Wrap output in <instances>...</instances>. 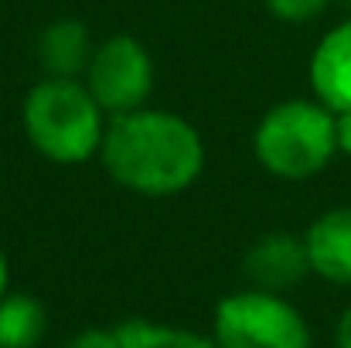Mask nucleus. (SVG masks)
Listing matches in <instances>:
<instances>
[{
  "instance_id": "nucleus-1",
  "label": "nucleus",
  "mask_w": 351,
  "mask_h": 348,
  "mask_svg": "<svg viewBox=\"0 0 351 348\" xmlns=\"http://www.w3.org/2000/svg\"><path fill=\"white\" fill-rule=\"evenodd\" d=\"M205 140L198 126L181 113L140 106L110 116L99 147L103 171L123 192L140 198L184 195L205 171Z\"/></svg>"
},
{
  "instance_id": "nucleus-2",
  "label": "nucleus",
  "mask_w": 351,
  "mask_h": 348,
  "mask_svg": "<svg viewBox=\"0 0 351 348\" xmlns=\"http://www.w3.org/2000/svg\"><path fill=\"white\" fill-rule=\"evenodd\" d=\"M110 116L82 79L41 76L21 103V130L27 143L51 164L75 167L99 157Z\"/></svg>"
},
{
  "instance_id": "nucleus-3",
  "label": "nucleus",
  "mask_w": 351,
  "mask_h": 348,
  "mask_svg": "<svg viewBox=\"0 0 351 348\" xmlns=\"http://www.w3.org/2000/svg\"><path fill=\"white\" fill-rule=\"evenodd\" d=\"M259 167L280 181H307L338 157L335 113L321 100H283L259 116L252 133Z\"/></svg>"
},
{
  "instance_id": "nucleus-4",
  "label": "nucleus",
  "mask_w": 351,
  "mask_h": 348,
  "mask_svg": "<svg viewBox=\"0 0 351 348\" xmlns=\"http://www.w3.org/2000/svg\"><path fill=\"white\" fill-rule=\"evenodd\" d=\"M219 348H314V332L304 311L283 294L235 290L212 311V332Z\"/></svg>"
},
{
  "instance_id": "nucleus-5",
  "label": "nucleus",
  "mask_w": 351,
  "mask_h": 348,
  "mask_svg": "<svg viewBox=\"0 0 351 348\" xmlns=\"http://www.w3.org/2000/svg\"><path fill=\"white\" fill-rule=\"evenodd\" d=\"M154 79H157L154 58L147 45L133 34H113L99 41L82 76L86 89L96 96L106 116H123L147 106L154 93Z\"/></svg>"
},
{
  "instance_id": "nucleus-6",
  "label": "nucleus",
  "mask_w": 351,
  "mask_h": 348,
  "mask_svg": "<svg viewBox=\"0 0 351 348\" xmlns=\"http://www.w3.org/2000/svg\"><path fill=\"white\" fill-rule=\"evenodd\" d=\"M245 280L256 290H269V294H287L297 283H304L311 277V259H307V246L304 235L293 232H266L259 235L242 259Z\"/></svg>"
},
{
  "instance_id": "nucleus-7",
  "label": "nucleus",
  "mask_w": 351,
  "mask_h": 348,
  "mask_svg": "<svg viewBox=\"0 0 351 348\" xmlns=\"http://www.w3.org/2000/svg\"><path fill=\"white\" fill-rule=\"evenodd\" d=\"M307 79L314 100H321L331 113L351 110V14L314 45Z\"/></svg>"
},
{
  "instance_id": "nucleus-8",
  "label": "nucleus",
  "mask_w": 351,
  "mask_h": 348,
  "mask_svg": "<svg viewBox=\"0 0 351 348\" xmlns=\"http://www.w3.org/2000/svg\"><path fill=\"white\" fill-rule=\"evenodd\" d=\"M304 246L314 277L335 287H351V205L321 212L304 232Z\"/></svg>"
},
{
  "instance_id": "nucleus-9",
  "label": "nucleus",
  "mask_w": 351,
  "mask_h": 348,
  "mask_svg": "<svg viewBox=\"0 0 351 348\" xmlns=\"http://www.w3.org/2000/svg\"><path fill=\"white\" fill-rule=\"evenodd\" d=\"M93 51H96L93 34H89L86 21H79V17L48 21L38 34V45H34L41 72L55 76V79H82Z\"/></svg>"
},
{
  "instance_id": "nucleus-10",
  "label": "nucleus",
  "mask_w": 351,
  "mask_h": 348,
  "mask_svg": "<svg viewBox=\"0 0 351 348\" xmlns=\"http://www.w3.org/2000/svg\"><path fill=\"white\" fill-rule=\"evenodd\" d=\"M48 335V311L34 294L7 290L0 297V348H38Z\"/></svg>"
},
{
  "instance_id": "nucleus-11",
  "label": "nucleus",
  "mask_w": 351,
  "mask_h": 348,
  "mask_svg": "<svg viewBox=\"0 0 351 348\" xmlns=\"http://www.w3.org/2000/svg\"><path fill=\"white\" fill-rule=\"evenodd\" d=\"M119 348H219L212 335L181 328V325H164V321H147V318H126L117 325Z\"/></svg>"
},
{
  "instance_id": "nucleus-12",
  "label": "nucleus",
  "mask_w": 351,
  "mask_h": 348,
  "mask_svg": "<svg viewBox=\"0 0 351 348\" xmlns=\"http://www.w3.org/2000/svg\"><path fill=\"white\" fill-rule=\"evenodd\" d=\"M331 0H263V7L283 24H307L328 10Z\"/></svg>"
},
{
  "instance_id": "nucleus-13",
  "label": "nucleus",
  "mask_w": 351,
  "mask_h": 348,
  "mask_svg": "<svg viewBox=\"0 0 351 348\" xmlns=\"http://www.w3.org/2000/svg\"><path fill=\"white\" fill-rule=\"evenodd\" d=\"M62 348H119V335H117V328L93 325V328H82V332L69 335L62 342Z\"/></svg>"
},
{
  "instance_id": "nucleus-14",
  "label": "nucleus",
  "mask_w": 351,
  "mask_h": 348,
  "mask_svg": "<svg viewBox=\"0 0 351 348\" xmlns=\"http://www.w3.org/2000/svg\"><path fill=\"white\" fill-rule=\"evenodd\" d=\"M335 140H338V154L351 157V110L348 113H335Z\"/></svg>"
},
{
  "instance_id": "nucleus-15",
  "label": "nucleus",
  "mask_w": 351,
  "mask_h": 348,
  "mask_svg": "<svg viewBox=\"0 0 351 348\" xmlns=\"http://www.w3.org/2000/svg\"><path fill=\"white\" fill-rule=\"evenodd\" d=\"M335 348H351V304L341 311V318L335 325Z\"/></svg>"
},
{
  "instance_id": "nucleus-16",
  "label": "nucleus",
  "mask_w": 351,
  "mask_h": 348,
  "mask_svg": "<svg viewBox=\"0 0 351 348\" xmlns=\"http://www.w3.org/2000/svg\"><path fill=\"white\" fill-rule=\"evenodd\" d=\"M10 290V263H7V253H3V246H0V297Z\"/></svg>"
},
{
  "instance_id": "nucleus-17",
  "label": "nucleus",
  "mask_w": 351,
  "mask_h": 348,
  "mask_svg": "<svg viewBox=\"0 0 351 348\" xmlns=\"http://www.w3.org/2000/svg\"><path fill=\"white\" fill-rule=\"evenodd\" d=\"M338 3H341V7H348V10H351V0H338Z\"/></svg>"
}]
</instances>
